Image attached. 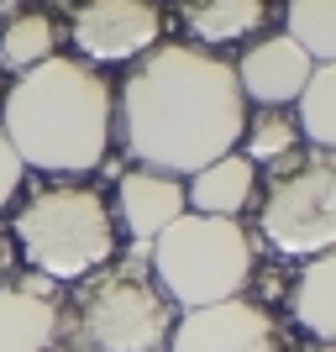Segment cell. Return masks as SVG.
Here are the masks:
<instances>
[{"label":"cell","instance_id":"6da1fadb","mask_svg":"<svg viewBox=\"0 0 336 352\" xmlns=\"http://www.w3.org/2000/svg\"><path fill=\"white\" fill-rule=\"evenodd\" d=\"M116 121L137 168L190 179L242 147L247 95L221 53L194 43H158L121 79Z\"/></svg>","mask_w":336,"mask_h":352},{"label":"cell","instance_id":"7a4b0ae2","mask_svg":"<svg viewBox=\"0 0 336 352\" xmlns=\"http://www.w3.org/2000/svg\"><path fill=\"white\" fill-rule=\"evenodd\" d=\"M0 132L16 158L53 179H85L105 168L116 142V85L85 58H47L5 85Z\"/></svg>","mask_w":336,"mask_h":352},{"label":"cell","instance_id":"3957f363","mask_svg":"<svg viewBox=\"0 0 336 352\" xmlns=\"http://www.w3.org/2000/svg\"><path fill=\"white\" fill-rule=\"evenodd\" d=\"M11 248H21L27 274L79 284L116 258V210L89 184H43L16 206Z\"/></svg>","mask_w":336,"mask_h":352},{"label":"cell","instance_id":"277c9868","mask_svg":"<svg viewBox=\"0 0 336 352\" xmlns=\"http://www.w3.org/2000/svg\"><path fill=\"white\" fill-rule=\"evenodd\" d=\"M174 321V300L147 274V248L79 279L63 305V337H74L69 347L79 352H163Z\"/></svg>","mask_w":336,"mask_h":352},{"label":"cell","instance_id":"5b68a950","mask_svg":"<svg viewBox=\"0 0 336 352\" xmlns=\"http://www.w3.org/2000/svg\"><path fill=\"white\" fill-rule=\"evenodd\" d=\"M147 274L158 284L174 310H205L252 284L258 274V242L247 236V226L232 216H184L147 242Z\"/></svg>","mask_w":336,"mask_h":352},{"label":"cell","instance_id":"8992f818","mask_svg":"<svg viewBox=\"0 0 336 352\" xmlns=\"http://www.w3.org/2000/svg\"><path fill=\"white\" fill-rule=\"evenodd\" d=\"M258 242L273 258H321L336 252V153L300 147L268 163L258 184Z\"/></svg>","mask_w":336,"mask_h":352},{"label":"cell","instance_id":"52a82bcc","mask_svg":"<svg viewBox=\"0 0 336 352\" xmlns=\"http://www.w3.org/2000/svg\"><path fill=\"white\" fill-rule=\"evenodd\" d=\"M69 43L74 58H85L89 69L137 63L163 43V6L158 0H74Z\"/></svg>","mask_w":336,"mask_h":352},{"label":"cell","instance_id":"ba28073f","mask_svg":"<svg viewBox=\"0 0 336 352\" xmlns=\"http://www.w3.org/2000/svg\"><path fill=\"white\" fill-rule=\"evenodd\" d=\"M168 352H289L273 310L263 300H221L205 310H179Z\"/></svg>","mask_w":336,"mask_h":352},{"label":"cell","instance_id":"9c48e42d","mask_svg":"<svg viewBox=\"0 0 336 352\" xmlns=\"http://www.w3.org/2000/svg\"><path fill=\"white\" fill-rule=\"evenodd\" d=\"M232 69L252 105H294L305 95L310 74H315V58L294 43L289 32H268V37H252L247 53Z\"/></svg>","mask_w":336,"mask_h":352},{"label":"cell","instance_id":"30bf717a","mask_svg":"<svg viewBox=\"0 0 336 352\" xmlns=\"http://www.w3.org/2000/svg\"><path fill=\"white\" fill-rule=\"evenodd\" d=\"M63 337L58 284L43 274L0 284V352H53Z\"/></svg>","mask_w":336,"mask_h":352},{"label":"cell","instance_id":"8fae6325","mask_svg":"<svg viewBox=\"0 0 336 352\" xmlns=\"http://www.w3.org/2000/svg\"><path fill=\"white\" fill-rule=\"evenodd\" d=\"M132 236V248H147L158 232H168L184 210H190V195H184V179L158 174V168H126L116 179V206H111Z\"/></svg>","mask_w":336,"mask_h":352},{"label":"cell","instance_id":"7c38bea8","mask_svg":"<svg viewBox=\"0 0 336 352\" xmlns=\"http://www.w3.org/2000/svg\"><path fill=\"white\" fill-rule=\"evenodd\" d=\"M174 11L194 47H226L258 37L273 21V0H179Z\"/></svg>","mask_w":336,"mask_h":352},{"label":"cell","instance_id":"4fadbf2b","mask_svg":"<svg viewBox=\"0 0 336 352\" xmlns=\"http://www.w3.org/2000/svg\"><path fill=\"white\" fill-rule=\"evenodd\" d=\"M184 195H190V210H200V216H232L236 221L258 200V168L242 153H226V158L205 163L200 174L184 179Z\"/></svg>","mask_w":336,"mask_h":352},{"label":"cell","instance_id":"5bb4252c","mask_svg":"<svg viewBox=\"0 0 336 352\" xmlns=\"http://www.w3.org/2000/svg\"><path fill=\"white\" fill-rule=\"evenodd\" d=\"M289 316L315 342H336V252L305 258L289 284Z\"/></svg>","mask_w":336,"mask_h":352},{"label":"cell","instance_id":"9a60e30c","mask_svg":"<svg viewBox=\"0 0 336 352\" xmlns=\"http://www.w3.org/2000/svg\"><path fill=\"white\" fill-rule=\"evenodd\" d=\"M58 21L47 11H16L5 27H0V74L5 79H21V74H32L37 63L58 58Z\"/></svg>","mask_w":336,"mask_h":352},{"label":"cell","instance_id":"2e32d148","mask_svg":"<svg viewBox=\"0 0 336 352\" xmlns=\"http://www.w3.org/2000/svg\"><path fill=\"white\" fill-rule=\"evenodd\" d=\"M300 147H305V132H300L294 105H258L247 116V126H242V147H236V153H242L252 168H268V163L300 153Z\"/></svg>","mask_w":336,"mask_h":352},{"label":"cell","instance_id":"e0dca14e","mask_svg":"<svg viewBox=\"0 0 336 352\" xmlns=\"http://www.w3.org/2000/svg\"><path fill=\"white\" fill-rule=\"evenodd\" d=\"M294 116H300V132L310 147L336 153V63H315L305 95L294 100Z\"/></svg>","mask_w":336,"mask_h":352},{"label":"cell","instance_id":"ac0fdd59","mask_svg":"<svg viewBox=\"0 0 336 352\" xmlns=\"http://www.w3.org/2000/svg\"><path fill=\"white\" fill-rule=\"evenodd\" d=\"M284 32L315 63H336V0H284Z\"/></svg>","mask_w":336,"mask_h":352},{"label":"cell","instance_id":"d6986e66","mask_svg":"<svg viewBox=\"0 0 336 352\" xmlns=\"http://www.w3.org/2000/svg\"><path fill=\"white\" fill-rule=\"evenodd\" d=\"M21 184H27V163L16 158V147L5 142V132H0V210L21 195Z\"/></svg>","mask_w":336,"mask_h":352},{"label":"cell","instance_id":"ffe728a7","mask_svg":"<svg viewBox=\"0 0 336 352\" xmlns=\"http://www.w3.org/2000/svg\"><path fill=\"white\" fill-rule=\"evenodd\" d=\"M5 274H11V236L0 232V284H5Z\"/></svg>","mask_w":336,"mask_h":352},{"label":"cell","instance_id":"44dd1931","mask_svg":"<svg viewBox=\"0 0 336 352\" xmlns=\"http://www.w3.org/2000/svg\"><path fill=\"white\" fill-rule=\"evenodd\" d=\"M16 11H32V0H0V16H5V21H11Z\"/></svg>","mask_w":336,"mask_h":352},{"label":"cell","instance_id":"7402d4cb","mask_svg":"<svg viewBox=\"0 0 336 352\" xmlns=\"http://www.w3.org/2000/svg\"><path fill=\"white\" fill-rule=\"evenodd\" d=\"M294 352H336V342H315V337H305Z\"/></svg>","mask_w":336,"mask_h":352},{"label":"cell","instance_id":"603a6c76","mask_svg":"<svg viewBox=\"0 0 336 352\" xmlns=\"http://www.w3.org/2000/svg\"><path fill=\"white\" fill-rule=\"evenodd\" d=\"M0 100H5V74H0Z\"/></svg>","mask_w":336,"mask_h":352},{"label":"cell","instance_id":"cb8c5ba5","mask_svg":"<svg viewBox=\"0 0 336 352\" xmlns=\"http://www.w3.org/2000/svg\"><path fill=\"white\" fill-rule=\"evenodd\" d=\"M53 352H79V347H53Z\"/></svg>","mask_w":336,"mask_h":352}]
</instances>
